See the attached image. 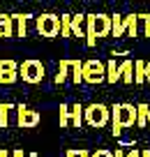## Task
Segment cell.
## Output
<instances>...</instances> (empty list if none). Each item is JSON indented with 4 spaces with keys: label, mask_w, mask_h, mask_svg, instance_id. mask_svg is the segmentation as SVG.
Listing matches in <instances>:
<instances>
[{
    "label": "cell",
    "mask_w": 150,
    "mask_h": 157,
    "mask_svg": "<svg viewBox=\"0 0 150 157\" xmlns=\"http://www.w3.org/2000/svg\"><path fill=\"white\" fill-rule=\"evenodd\" d=\"M111 123H118L120 127H134L136 125V106L134 104H113Z\"/></svg>",
    "instance_id": "obj_6"
},
{
    "label": "cell",
    "mask_w": 150,
    "mask_h": 157,
    "mask_svg": "<svg viewBox=\"0 0 150 157\" xmlns=\"http://www.w3.org/2000/svg\"><path fill=\"white\" fill-rule=\"evenodd\" d=\"M0 37H16V30H14V19L12 14H0Z\"/></svg>",
    "instance_id": "obj_11"
},
{
    "label": "cell",
    "mask_w": 150,
    "mask_h": 157,
    "mask_svg": "<svg viewBox=\"0 0 150 157\" xmlns=\"http://www.w3.org/2000/svg\"><path fill=\"white\" fill-rule=\"evenodd\" d=\"M60 37H72V14L60 16Z\"/></svg>",
    "instance_id": "obj_21"
},
{
    "label": "cell",
    "mask_w": 150,
    "mask_h": 157,
    "mask_svg": "<svg viewBox=\"0 0 150 157\" xmlns=\"http://www.w3.org/2000/svg\"><path fill=\"white\" fill-rule=\"evenodd\" d=\"M111 35V14H86V44L95 46L97 39Z\"/></svg>",
    "instance_id": "obj_1"
},
{
    "label": "cell",
    "mask_w": 150,
    "mask_h": 157,
    "mask_svg": "<svg viewBox=\"0 0 150 157\" xmlns=\"http://www.w3.org/2000/svg\"><path fill=\"white\" fill-rule=\"evenodd\" d=\"M125 35V25H122L120 14H111V37H122Z\"/></svg>",
    "instance_id": "obj_18"
},
{
    "label": "cell",
    "mask_w": 150,
    "mask_h": 157,
    "mask_svg": "<svg viewBox=\"0 0 150 157\" xmlns=\"http://www.w3.org/2000/svg\"><path fill=\"white\" fill-rule=\"evenodd\" d=\"M111 134H113V136H120V134H122V127H120L118 123H111Z\"/></svg>",
    "instance_id": "obj_26"
},
{
    "label": "cell",
    "mask_w": 150,
    "mask_h": 157,
    "mask_svg": "<svg viewBox=\"0 0 150 157\" xmlns=\"http://www.w3.org/2000/svg\"><path fill=\"white\" fill-rule=\"evenodd\" d=\"M35 28L42 37H58L60 35V16L53 12H42L35 16Z\"/></svg>",
    "instance_id": "obj_4"
},
{
    "label": "cell",
    "mask_w": 150,
    "mask_h": 157,
    "mask_svg": "<svg viewBox=\"0 0 150 157\" xmlns=\"http://www.w3.org/2000/svg\"><path fill=\"white\" fill-rule=\"evenodd\" d=\"M69 120H72V127L81 129V125H83V106L81 104H72L69 106Z\"/></svg>",
    "instance_id": "obj_15"
},
{
    "label": "cell",
    "mask_w": 150,
    "mask_h": 157,
    "mask_svg": "<svg viewBox=\"0 0 150 157\" xmlns=\"http://www.w3.org/2000/svg\"><path fill=\"white\" fill-rule=\"evenodd\" d=\"M19 81V63L12 58H0V86H12Z\"/></svg>",
    "instance_id": "obj_8"
},
{
    "label": "cell",
    "mask_w": 150,
    "mask_h": 157,
    "mask_svg": "<svg viewBox=\"0 0 150 157\" xmlns=\"http://www.w3.org/2000/svg\"><path fill=\"white\" fill-rule=\"evenodd\" d=\"M106 81V63L97 58H90L83 63V83H90V86H97V83H104Z\"/></svg>",
    "instance_id": "obj_5"
},
{
    "label": "cell",
    "mask_w": 150,
    "mask_h": 157,
    "mask_svg": "<svg viewBox=\"0 0 150 157\" xmlns=\"http://www.w3.org/2000/svg\"><path fill=\"white\" fill-rule=\"evenodd\" d=\"M12 157H23V150H14V152H12Z\"/></svg>",
    "instance_id": "obj_33"
},
{
    "label": "cell",
    "mask_w": 150,
    "mask_h": 157,
    "mask_svg": "<svg viewBox=\"0 0 150 157\" xmlns=\"http://www.w3.org/2000/svg\"><path fill=\"white\" fill-rule=\"evenodd\" d=\"M58 111H60V127H69V125H72V120H69V104H60V109H58Z\"/></svg>",
    "instance_id": "obj_23"
},
{
    "label": "cell",
    "mask_w": 150,
    "mask_h": 157,
    "mask_svg": "<svg viewBox=\"0 0 150 157\" xmlns=\"http://www.w3.org/2000/svg\"><path fill=\"white\" fill-rule=\"evenodd\" d=\"M79 157H90V150H83V148H79Z\"/></svg>",
    "instance_id": "obj_28"
},
{
    "label": "cell",
    "mask_w": 150,
    "mask_h": 157,
    "mask_svg": "<svg viewBox=\"0 0 150 157\" xmlns=\"http://www.w3.org/2000/svg\"><path fill=\"white\" fill-rule=\"evenodd\" d=\"M12 19H14V30H16V37H25L28 35V21L35 19L33 14H12Z\"/></svg>",
    "instance_id": "obj_10"
},
{
    "label": "cell",
    "mask_w": 150,
    "mask_h": 157,
    "mask_svg": "<svg viewBox=\"0 0 150 157\" xmlns=\"http://www.w3.org/2000/svg\"><path fill=\"white\" fill-rule=\"evenodd\" d=\"M109 120H111V106H106V104H102V102L83 106V123L86 125L102 129V127L109 125Z\"/></svg>",
    "instance_id": "obj_2"
},
{
    "label": "cell",
    "mask_w": 150,
    "mask_h": 157,
    "mask_svg": "<svg viewBox=\"0 0 150 157\" xmlns=\"http://www.w3.org/2000/svg\"><path fill=\"white\" fill-rule=\"evenodd\" d=\"M39 120H42V116H39V111H35V109H28L23 106V104H19L16 106V125L23 129H33L39 125Z\"/></svg>",
    "instance_id": "obj_7"
},
{
    "label": "cell",
    "mask_w": 150,
    "mask_h": 157,
    "mask_svg": "<svg viewBox=\"0 0 150 157\" xmlns=\"http://www.w3.org/2000/svg\"><path fill=\"white\" fill-rule=\"evenodd\" d=\"M72 37H86V14L72 16Z\"/></svg>",
    "instance_id": "obj_13"
},
{
    "label": "cell",
    "mask_w": 150,
    "mask_h": 157,
    "mask_svg": "<svg viewBox=\"0 0 150 157\" xmlns=\"http://www.w3.org/2000/svg\"><path fill=\"white\" fill-rule=\"evenodd\" d=\"M139 19L145 23V35L150 37V14H139Z\"/></svg>",
    "instance_id": "obj_25"
},
{
    "label": "cell",
    "mask_w": 150,
    "mask_h": 157,
    "mask_svg": "<svg viewBox=\"0 0 150 157\" xmlns=\"http://www.w3.org/2000/svg\"><path fill=\"white\" fill-rule=\"evenodd\" d=\"M145 81V63L136 60L134 63V83H143Z\"/></svg>",
    "instance_id": "obj_22"
},
{
    "label": "cell",
    "mask_w": 150,
    "mask_h": 157,
    "mask_svg": "<svg viewBox=\"0 0 150 157\" xmlns=\"http://www.w3.org/2000/svg\"><path fill=\"white\" fill-rule=\"evenodd\" d=\"M44 74H46V67L37 58H28L23 63H19V78H23V83L37 86V83H42Z\"/></svg>",
    "instance_id": "obj_3"
},
{
    "label": "cell",
    "mask_w": 150,
    "mask_h": 157,
    "mask_svg": "<svg viewBox=\"0 0 150 157\" xmlns=\"http://www.w3.org/2000/svg\"><path fill=\"white\" fill-rule=\"evenodd\" d=\"M0 157H12V155H10V152L5 150V148H0Z\"/></svg>",
    "instance_id": "obj_32"
},
{
    "label": "cell",
    "mask_w": 150,
    "mask_h": 157,
    "mask_svg": "<svg viewBox=\"0 0 150 157\" xmlns=\"http://www.w3.org/2000/svg\"><path fill=\"white\" fill-rule=\"evenodd\" d=\"M139 14H129V16H122V25H125V33L129 35V37H136V33H139Z\"/></svg>",
    "instance_id": "obj_14"
},
{
    "label": "cell",
    "mask_w": 150,
    "mask_h": 157,
    "mask_svg": "<svg viewBox=\"0 0 150 157\" xmlns=\"http://www.w3.org/2000/svg\"><path fill=\"white\" fill-rule=\"evenodd\" d=\"M148 120H150V109H148V104H139V106H136V125H139V127H145V125H148Z\"/></svg>",
    "instance_id": "obj_19"
},
{
    "label": "cell",
    "mask_w": 150,
    "mask_h": 157,
    "mask_svg": "<svg viewBox=\"0 0 150 157\" xmlns=\"http://www.w3.org/2000/svg\"><path fill=\"white\" fill-rule=\"evenodd\" d=\"M69 81L72 83H83V63L81 60H72V72H69Z\"/></svg>",
    "instance_id": "obj_16"
},
{
    "label": "cell",
    "mask_w": 150,
    "mask_h": 157,
    "mask_svg": "<svg viewBox=\"0 0 150 157\" xmlns=\"http://www.w3.org/2000/svg\"><path fill=\"white\" fill-rule=\"evenodd\" d=\"M106 81H109V83H116V81H120V72H118L116 58H111V60L106 63Z\"/></svg>",
    "instance_id": "obj_20"
},
{
    "label": "cell",
    "mask_w": 150,
    "mask_h": 157,
    "mask_svg": "<svg viewBox=\"0 0 150 157\" xmlns=\"http://www.w3.org/2000/svg\"><path fill=\"white\" fill-rule=\"evenodd\" d=\"M145 81H150V63L145 65Z\"/></svg>",
    "instance_id": "obj_31"
},
{
    "label": "cell",
    "mask_w": 150,
    "mask_h": 157,
    "mask_svg": "<svg viewBox=\"0 0 150 157\" xmlns=\"http://www.w3.org/2000/svg\"><path fill=\"white\" fill-rule=\"evenodd\" d=\"M14 104L5 102V104H0V129H7V125H10V113L14 111Z\"/></svg>",
    "instance_id": "obj_17"
},
{
    "label": "cell",
    "mask_w": 150,
    "mask_h": 157,
    "mask_svg": "<svg viewBox=\"0 0 150 157\" xmlns=\"http://www.w3.org/2000/svg\"><path fill=\"white\" fill-rule=\"evenodd\" d=\"M118 72H120V81L134 83V63H132V60H122V63L118 65Z\"/></svg>",
    "instance_id": "obj_12"
},
{
    "label": "cell",
    "mask_w": 150,
    "mask_h": 157,
    "mask_svg": "<svg viewBox=\"0 0 150 157\" xmlns=\"http://www.w3.org/2000/svg\"><path fill=\"white\" fill-rule=\"evenodd\" d=\"M69 72H72V58H63L58 63V74L53 76L56 86H63L65 81H69Z\"/></svg>",
    "instance_id": "obj_9"
},
{
    "label": "cell",
    "mask_w": 150,
    "mask_h": 157,
    "mask_svg": "<svg viewBox=\"0 0 150 157\" xmlns=\"http://www.w3.org/2000/svg\"><path fill=\"white\" fill-rule=\"evenodd\" d=\"M113 157H127V155H125V152L120 150V148H116V152H113Z\"/></svg>",
    "instance_id": "obj_29"
},
{
    "label": "cell",
    "mask_w": 150,
    "mask_h": 157,
    "mask_svg": "<svg viewBox=\"0 0 150 157\" xmlns=\"http://www.w3.org/2000/svg\"><path fill=\"white\" fill-rule=\"evenodd\" d=\"M141 157H150V152H141Z\"/></svg>",
    "instance_id": "obj_34"
},
{
    "label": "cell",
    "mask_w": 150,
    "mask_h": 157,
    "mask_svg": "<svg viewBox=\"0 0 150 157\" xmlns=\"http://www.w3.org/2000/svg\"><path fill=\"white\" fill-rule=\"evenodd\" d=\"M90 157H113V150H109V148H99V150L90 152Z\"/></svg>",
    "instance_id": "obj_24"
},
{
    "label": "cell",
    "mask_w": 150,
    "mask_h": 157,
    "mask_svg": "<svg viewBox=\"0 0 150 157\" xmlns=\"http://www.w3.org/2000/svg\"><path fill=\"white\" fill-rule=\"evenodd\" d=\"M65 157H79V150H74V148H69V150L65 152Z\"/></svg>",
    "instance_id": "obj_27"
},
{
    "label": "cell",
    "mask_w": 150,
    "mask_h": 157,
    "mask_svg": "<svg viewBox=\"0 0 150 157\" xmlns=\"http://www.w3.org/2000/svg\"><path fill=\"white\" fill-rule=\"evenodd\" d=\"M127 157H141V152H139V150H136V148H134V150H132V152H127Z\"/></svg>",
    "instance_id": "obj_30"
}]
</instances>
